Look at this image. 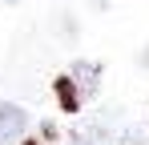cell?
Returning <instances> with one entry per match:
<instances>
[{
	"label": "cell",
	"mask_w": 149,
	"mask_h": 145,
	"mask_svg": "<svg viewBox=\"0 0 149 145\" xmlns=\"http://www.w3.org/2000/svg\"><path fill=\"white\" fill-rule=\"evenodd\" d=\"M8 4H16V0H8Z\"/></svg>",
	"instance_id": "52a82bcc"
},
{
	"label": "cell",
	"mask_w": 149,
	"mask_h": 145,
	"mask_svg": "<svg viewBox=\"0 0 149 145\" xmlns=\"http://www.w3.org/2000/svg\"><path fill=\"white\" fill-rule=\"evenodd\" d=\"M24 145H45V141H24Z\"/></svg>",
	"instance_id": "8992f818"
},
{
	"label": "cell",
	"mask_w": 149,
	"mask_h": 145,
	"mask_svg": "<svg viewBox=\"0 0 149 145\" xmlns=\"http://www.w3.org/2000/svg\"><path fill=\"white\" fill-rule=\"evenodd\" d=\"M28 129V113L20 105H8V101H0V145H12L20 141Z\"/></svg>",
	"instance_id": "6da1fadb"
},
{
	"label": "cell",
	"mask_w": 149,
	"mask_h": 145,
	"mask_svg": "<svg viewBox=\"0 0 149 145\" xmlns=\"http://www.w3.org/2000/svg\"><path fill=\"white\" fill-rule=\"evenodd\" d=\"M56 97H61V109H65V113H77V109H81V93H77L73 77H61V81H56Z\"/></svg>",
	"instance_id": "3957f363"
},
{
	"label": "cell",
	"mask_w": 149,
	"mask_h": 145,
	"mask_svg": "<svg viewBox=\"0 0 149 145\" xmlns=\"http://www.w3.org/2000/svg\"><path fill=\"white\" fill-rule=\"evenodd\" d=\"M69 145H97V141H93V137H73Z\"/></svg>",
	"instance_id": "5b68a950"
},
{
	"label": "cell",
	"mask_w": 149,
	"mask_h": 145,
	"mask_svg": "<svg viewBox=\"0 0 149 145\" xmlns=\"http://www.w3.org/2000/svg\"><path fill=\"white\" fill-rule=\"evenodd\" d=\"M69 77H73L81 101H85V97H93V93H97V85H101V69L93 65V61H77L73 69H69Z\"/></svg>",
	"instance_id": "7a4b0ae2"
},
{
	"label": "cell",
	"mask_w": 149,
	"mask_h": 145,
	"mask_svg": "<svg viewBox=\"0 0 149 145\" xmlns=\"http://www.w3.org/2000/svg\"><path fill=\"white\" fill-rule=\"evenodd\" d=\"M56 137V125H40V141H52Z\"/></svg>",
	"instance_id": "277c9868"
}]
</instances>
